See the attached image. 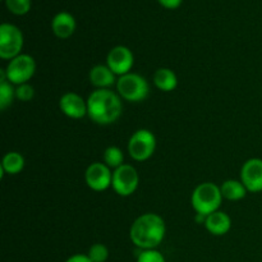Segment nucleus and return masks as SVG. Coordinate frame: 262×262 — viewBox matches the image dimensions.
I'll list each match as a JSON object with an SVG mask.
<instances>
[{"mask_svg":"<svg viewBox=\"0 0 262 262\" xmlns=\"http://www.w3.org/2000/svg\"><path fill=\"white\" fill-rule=\"evenodd\" d=\"M133 64H135V56L127 46H115L106 56V66L112 69L115 76L120 77L130 73Z\"/></svg>","mask_w":262,"mask_h":262,"instance_id":"nucleus-10","label":"nucleus"},{"mask_svg":"<svg viewBox=\"0 0 262 262\" xmlns=\"http://www.w3.org/2000/svg\"><path fill=\"white\" fill-rule=\"evenodd\" d=\"M156 150V137L148 129H138L128 141V152L135 161H146Z\"/></svg>","mask_w":262,"mask_h":262,"instance_id":"nucleus-5","label":"nucleus"},{"mask_svg":"<svg viewBox=\"0 0 262 262\" xmlns=\"http://www.w3.org/2000/svg\"><path fill=\"white\" fill-rule=\"evenodd\" d=\"M161 5L164 8H168V9H176L179 5L182 4V0H159Z\"/></svg>","mask_w":262,"mask_h":262,"instance_id":"nucleus-25","label":"nucleus"},{"mask_svg":"<svg viewBox=\"0 0 262 262\" xmlns=\"http://www.w3.org/2000/svg\"><path fill=\"white\" fill-rule=\"evenodd\" d=\"M154 83L160 91L170 92L178 86V78L171 69L159 68L154 74Z\"/></svg>","mask_w":262,"mask_h":262,"instance_id":"nucleus-16","label":"nucleus"},{"mask_svg":"<svg viewBox=\"0 0 262 262\" xmlns=\"http://www.w3.org/2000/svg\"><path fill=\"white\" fill-rule=\"evenodd\" d=\"M23 168H25V159H23V156L19 152L12 151V152L5 154L2 160V166H0L2 177L5 173L9 174V176L19 174L23 170Z\"/></svg>","mask_w":262,"mask_h":262,"instance_id":"nucleus-18","label":"nucleus"},{"mask_svg":"<svg viewBox=\"0 0 262 262\" xmlns=\"http://www.w3.org/2000/svg\"><path fill=\"white\" fill-rule=\"evenodd\" d=\"M33 96H35V90H33V87L30 83L19 84L15 89V99H18L19 101H31L33 99Z\"/></svg>","mask_w":262,"mask_h":262,"instance_id":"nucleus-23","label":"nucleus"},{"mask_svg":"<svg viewBox=\"0 0 262 262\" xmlns=\"http://www.w3.org/2000/svg\"><path fill=\"white\" fill-rule=\"evenodd\" d=\"M205 227H206L207 232L211 233L212 235L220 237L229 232L232 228V220H230L229 215L217 210V211L207 215Z\"/></svg>","mask_w":262,"mask_h":262,"instance_id":"nucleus-15","label":"nucleus"},{"mask_svg":"<svg viewBox=\"0 0 262 262\" xmlns=\"http://www.w3.org/2000/svg\"><path fill=\"white\" fill-rule=\"evenodd\" d=\"M22 31L14 25L3 23L0 26V58L4 60H12L22 54Z\"/></svg>","mask_w":262,"mask_h":262,"instance_id":"nucleus-6","label":"nucleus"},{"mask_svg":"<svg viewBox=\"0 0 262 262\" xmlns=\"http://www.w3.org/2000/svg\"><path fill=\"white\" fill-rule=\"evenodd\" d=\"M220 191H222L223 199L228 200V201H239V200H243L248 192L245 184L239 181H235V179L225 181L220 186Z\"/></svg>","mask_w":262,"mask_h":262,"instance_id":"nucleus-17","label":"nucleus"},{"mask_svg":"<svg viewBox=\"0 0 262 262\" xmlns=\"http://www.w3.org/2000/svg\"><path fill=\"white\" fill-rule=\"evenodd\" d=\"M165 222L154 212H147L133 222L129 230V238L140 250H156L165 237Z\"/></svg>","mask_w":262,"mask_h":262,"instance_id":"nucleus-1","label":"nucleus"},{"mask_svg":"<svg viewBox=\"0 0 262 262\" xmlns=\"http://www.w3.org/2000/svg\"><path fill=\"white\" fill-rule=\"evenodd\" d=\"M140 183V177L135 166L129 164H123L113 171L112 187L117 194L122 197H128L136 192Z\"/></svg>","mask_w":262,"mask_h":262,"instance_id":"nucleus-8","label":"nucleus"},{"mask_svg":"<svg viewBox=\"0 0 262 262\" xmlns=\"http://www.w3.org/2000/svg\"><path fill=\"white\" fill-rule=\"evenodd\" d=\"M87 256L92 262H106L109 257V250L102 243H95L90 247Z\"/></svg>","mask_w":262,"mask_h":262,"instance_id":"nucleus-21","label":"nucleus"},{"mask_svg":"<svg viewBox=\"0 0 262 262\" xmlns=\"http://www.w3.org/2000/svg\"><path fill=\"white\" fill-rule=\"evenodd\" d=\"M84 181L86 184L96 192L106 191L109 187H112L113 173L109 166L104 163H92L89 165L84 173Z\"/></svg>","mask_w":262,"mask_h":262,"instance_id":"nucleus-9","label":"nucleus"},{"mask_svg":"<svg viewBox=\"0 0 262 262\" xmlns=\"http://www.w3.org/2000/svg\"><path fill=\"white\" fill-rule=\"evenodd\" d=\"M59 107L61 113L72 119H81L89 115L87 101L76 92H67L59 100Z\"/></svg>","mask_w":262,"mask_h":262,"instance_id":"nucleus-12","label":"nucleus"},{"mask_svg":"<svg viewBox=\"0 0 262 262\" xmlns=\"http://www.w3.org/2000/svg\"><path fill=\"white\" fill-rule=\"evenodd\" d=\"M241 182L251 193L262 192V159L252 158L243 164Z\"/></svg>","mask_w":262,"mask_h":262,"instance_id":"nucleus-11","label":"nucleus"},{"mask_svg":"<svg viewBox=\"0 0 262 262\" xmlns=\"http://www.w3.org/2000/svg\"><path fill=\"white\" fill-rule=\"evenodd\" d=\"M66 262H92L90 260V257L87 255H81V253H77V255L71 256Z\"/></svg>","mask_w":262,"mask_h":262,"instance_id":"nucleus-26","label":"nucleus"},{"mask_svg":"<svg viewBox=\"0 0 262 262\" xmlns=\"http://www.w3.org/2000/svg\"><path fill=\"white\" fill-rule=\"evenodd\" d=\"M51 30L59 38H68L76 31V19L68 12H60L51 20Z\"/></svg>","mask_w":262,"mask_h":262,"instance_id":"nucleus-14","label":"nucleus"},{"mask_svg":"<svg viewBox=\"0 0 262 262\" xmlns=\"http://www.w3.org/2000/svg\"><path fill=\"white\" fill-rule=\"evenodd\" d=\"M7 8L17 15H23L30 12L31 0H5Z\"/></svg>","mask_w":262,"mask_h":262,"instance_id":"nucleus-22","label":"nucleus"},{"mask_svg":"<svg viewBox=\"0 0 262 262\" xmlns=\"http://www.w3.org/2000/svg\"><path fill=\"white\" fill-rule=\"evenodd\" d=\"M117 92L123 100L129 102H141L147 99L150 84L137 73H127L120 76L117 81Z\"/></svg>","mask_w":262,"mask_h":262,"instance_id":"nucleus-4","label":"nucleus"},{"mask_svg":"<svg viewBox=\"0 0 262 262\" xmlns=\"http://www.w3.org/2000/svg\"><path fill=\"white\" fill-rule=\"evenodd\" d=\"M222 201L223 194L220 187L211 182L199 184L192 192L191 204L196 214H202L207 216L219 210Z\"/></svg>","mask_w":262,"mask_h":262,"instance_id":"nucleus-3","label":"nucleus"},{"mask_svg":"<svg viewBox=\"0 0 262 262\" xmlns=\"http://www.w3.org/2000/svg\"><path fill=\"white\" fill-rule=\"evenodd\" d=\"M36 71V61L28 54H20L8 63L5 68L7 79L12 84L28 83Z\"/></svg>","mask_w":262,"mask_h":262,"instance_id":"nucleus-7","label":"nucleus"},{"mask_svg":"<svg viewBox=\"0 0 262 262\" xmlns=\"http://www.w3.org/2000/svg\"><path fill=\"white\" fill-rule=\"evenodd\" d=\"M137 262H165V258L158 250H141Z\"/></svg>","mask_w":262,"mask_h":262,"instance_id":"nucleus-24","label":"nucleus"},{"mask_svg":"<svg viewBox=\"0 0 262 262\" xmlns=\"http://www.w3.org/2000/svg\"><path fill=\"white\" fill-rule=\"evenodd\" d=\"M104 164L110 169H118L124 164V155L123 151L117 146H109L104 151Z\"/></svg>","mask_w":262,"mask_h":262,"instance_id":"nucleus-19","label":"nucleus"},{"mask_svg":"<svg viewBox=\"0 0 262 262\" xmlns=\"http://www.w3.org/2000/svg\"><path fill=\"white\" fill-rule=\"evenodd\" d=\"M89 117L100 125L117 122L123 112L122 97L112 90H95L87 99Z\"/></svg>","mask_w":262,"mask_h":262,"instance_id":"nucleus-2","label":"nucleus"},{"mask_svg":"<svg viewBox=\"0 0 262 262\" xmlns=\"http://www.w3.org/2000/svg\"><path fill=\"white\" fill-rule=\"evenodd\" d=\"M90 82L92 86L96 87V90H110V87L117 84L118 79L115 78V74L107 66H95L90 71Z\"/></svg>","mask_w":262,"mask_h":262,"instance_id":"nucleus-13","label":"nucleus"},{"mask_svg":"<svg viewBox=\"0 0 262 262\" xmlns=\"http://www.w3.org/2000/svg\"><path fill=\"white\" fill-rule=\"evenodd\" d=\"M15 99V89H13L9 81H0V110L10 106Z\"/></svg>","mask_w":262,"mask_h":262,"instance_id":"nucleus-20","label":"nucleus"}]
</instances>
